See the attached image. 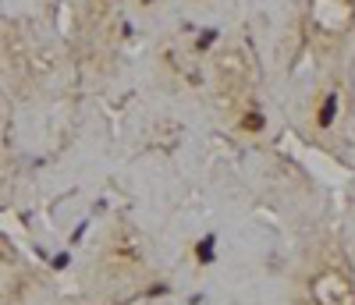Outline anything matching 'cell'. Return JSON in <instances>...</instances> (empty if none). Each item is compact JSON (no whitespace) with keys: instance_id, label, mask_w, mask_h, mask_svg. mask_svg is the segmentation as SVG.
I'll use <instances>...</instances> for the list:
<instances>
[{"instance_id":"obj_1","label":"cell","mask_w":355,"mask_h":305,"mask_svg":"<svg viewBox=\"0 0 355 305\" xmlns=\"http://www.w3.org/2000/svg\"><path fill=\"white\" fill-rule=\"evenodd\" d=\"M153 249H150V238L146 231L117 213V217L103 227L100 241H96V252H93V288L103 298H128L132 291L146 288L153 277Z\"/></svg>"},{"instance_id":"obj_2","label":"cell","mask_w":355,"mask_h":305,"mask_svg":"<svg viewBox=\"0 0 355 305\" xmlns=\"http://www.w3.org/2000/svg\"><path fill=\"white\" fill-rule=\"evenodd\" d=\"M295 305H355V266L331 231L313 234L291 270Z\"/></svg>"},{"instance_id":"obj_3","label":"cell","mask_w":355,"mask_h":305,"mask_svg":"<svg viewBox=\"0 0 355 305\" xmlns=\"http://www.w3.org/2000/svg\"><path fill=\"white\" fill-rule=\"evenodd\" d=\"M210 89L220 103L227 125L242 135L259 139L266 132V117L256 100V75L252 60L242 43H220L210 57Z\"/></svg>"},{"instance_id":"obj_4","label":"cell","mask_w":355,"mask_h":305,"mask_svg":"<svg viewBox=\"0 0 355 305\" xmlns=\"http://www.w3.org/2000/svg\"><path fill=\"white\" fill-rule=\"evenodd\" d=\"M0 53L8 64V78L15 85V93L21 96H46L61 78V57H57L53 40L43 33L36 21H8L0 33Z\"/></svg>"},{"instance_id":"obj_5","label":"cell","mask_w":355,"mask_h":305,"mask_svg":"<svg viewBox=\"0 0 355 305\" xmlns=\"http://www.w3.org/2000/svg\"><path fill=\"white\" fill-rule=\"evenodd\" d=\"M352 117H355L352 78L345 71H331L327 78H320V85L313 89V96L306 103V132L320 146L334 149L352 128Z\"/></svg>"},{"instance_id":"obj_6","label":"cell","mask_w":355,"mask_h":305,"mask_svg":"<svg viewBox=\"0 0 355 305\" xmlns=\"http://www.w3.org/2000/svg\"><path fill=\"white\" fill-rule=\"evenodd\" d=\"M355 33L352 0H306L302 4V40L316 57H338Z\"/></svg>"},{"instance_id":"obj_7","label":"cell","mask_w":355,"mask_h":305,"mask_svg":"<svg viewBox=\"0 0 355 305\" xmlns=\"http://www.w3.org/2000/svg\"><path fill=\"white\" fill-rule=\"evenodd\" d=\"M121 0H78L75 4V46L82 60L103 68L114 50Z\"/></svg>"},{"instance_id":"obj_8","label":"cell","mask_w":355,"mask_h":305,"mask_svg":"<svg viewBox=\"0 0 355 305\" xmlns=\"http://www.w3.org/2000/svg\"><path fill=\"white\" fill-rule=\"evenodd\" d=\"M15 171V149H11V128H8V110L0 103V185L11 181Z\"/></svg>"},{"instance_id":"obj_9","label":"cell","mask_w":355,"mask_h":305,"mask_svg":"<svg viewBox=\"0 0 355 305\" xmlns=\"http://www.w3.org/2000/svg\"><path fill=\"white\" fill-rule=\"evenodd\" d=\"M352 4H355V0H352Z\"/></svg>"}]
</instances>
